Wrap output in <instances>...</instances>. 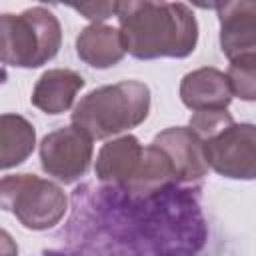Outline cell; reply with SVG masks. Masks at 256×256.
<instances>
[{
	"mask_svg": "<svg viewBox=\"0 0 256 256\" xmlns=\"http://www.w3.org/2000/svg\"><path fill=\"white\" fill-rule=\"evenodd\" d=\"M172 182H176V172L170 158L156 144H148L144 146V154L136 174L124 188L138 198H146L160 192Z\"/></svg>",
	"mask_w": 256,
	"mask_h": 256,
	"instance_id": "4fadbf2b",
	"label": "cell"
},
{
	"mask_svg": "<svg viewBox=\"0 0 256 256\" xmlns=\"http://www.w3.org/2000/svg\"><path fill=\"white\" fill-rule=\"evenodd\" d=\"M92 142L94 140L74 124L46 134L38 148L42 170L58 182H76L92 164Z\"/></svg>",
	"mask_w": 256,
	"mask_h": 256,
	"instance_id": "5b68a950",
	"label": "cell"
},
{
	"mask_svg": "<svg viewBox=\"0 0 256 256\" xmlns=\"http://www.w3.org/2000/svg\"><path fill=\"white\" fill-rule=\"evenodd\" d=\"M170 158L176 182H194L206 176L208 162L204 154V142L190 126H172L158 132L152 140Z\"/></svg>",
	"mask_w": 256,
	"mask_h": 256,
	"instance_id": "ba28073f",
	"label": "cell"
},
{
	"mask_svg": "<svg viewBox=\"0 0 256 256\" xmlns=\"http://www.w3.org/2000/svg\"><path fill=\"white\" fill-rule=\"evenodd\" d=\"M78 58L98 70L116 66L126 56V46L118 28L108 24H88L76 38Z\"/></svg>",
	"mask_w": 256,
	"mask_h": 256,
	"instance_id": "7c38bea8",
	"label": "cell"
},
{
	"mask_svg": "<svg viewBox=\"0 0 256 256\" xmlns=\"http://www.w3.org/2000/svg\"><path fill=\"white\" fill-rule=\"evenodd\" d=\"M220 22V48L228 60L256 56V2L214 4Z\"/></svg>",
	"mask_w": 256,
	"mask_h": 256,
	"instance_id": "52a82bcc",
	"label": "cell"
},
{
	"mask_svg": "<svg viewBox=\"0 0 256 256\" xmlns=\"http://www.w3.org/2000/svg\"><path fill=\"white\" fill-rule=\"evenodd\" d=\"M142 154H144V146L132 134H124L114 140H108L96 156V166H94L96 176L102 182L126 186L136 174Z\"/></svg>",
	"mask_w": 256,
	"mask_h": 256,
	"instance_id": "30bf717a",
	"label": "cell"
},
{
	"mask_svg": "<svg viewBox=\"0 0 256 256\" xmlns=\"http://www.w3.org/2000/svg\"><path fill=\"white\" fill-rule=\"evenodd\" d=\"M0 204L24 228L48 230L64 218L68 196L58 184L36 174H14L0 182Z\"/></svg>",
	"mask_w": 256,
	"mask_h": 256,
	"instance_id": "277c9868",
	"label": "cell"
},
{
	"mask_svg": "<svg viewBox=\"0 0 256 256\" xmlns=\"http://www.w3.org/2000/svg\"><path fill=\"white\" fill-rule=\"evenodd\" d=\"M226 76L236 98L256 102V56H240L230 60Z\"/></svg>",
	"mask_w": 256,
	"mask_h": 256,
	"instance_id": "9a60e30c",
	"label": "cell"
},
{
	"mask_svg": "<svg viewBox=\"0 0 256 256\" xmlns=\"http://www.w3.org/2000/svg\"><path fill=\"white\" fill-rule=\"evenodd\" d=\"M208 166L230 180H256V124L234 122L204 142Z\"/></svg>",
	"mask_w": 256,
	"mask_h": 256,
	"instance_id": "8992f818",
	"label": "cell"
},
{
	"mask_svg": "<svg viewBox=\"0 0 256 256\" xmlns=\"http://www.w3.org/2000/svg\"><path fill=\"white\" fill-rule=\"evenodd\" d=\"M234 94L228 76L212 66L188 72L180 82V100L192 112L226 110Z\"/></svg>",
	"mask_w": 256,
	"mask_h": 256,
	"instance_id": "9c48e42d",
	"label": "cell"
},
{
	"mask_svg": "<svg viewBox=\"0 0 256 256\" xmlns=\"http://www.w3.org/2000/svg\"><path fill=\"white\" fill-rule=\"evenodd\" d=\"M84 78L70 68L46 70L34 84L30 102L44 114H64L72 108L76 94L82 90Z\"/></svg>",
	"mask_w": 256,
	"mask_h": 256,
	"instance_id": "8fae6325",
	"label": "cell"
},
{
	"mask_svg": "<svg viewBox=\"0 0 256 256\" xmlns=\"http://www.w3.org/2000/svg\"><path fill=\"white\" fill-rule=\"evenodd\" d=\"M76 12H80L84 18L92 20V24H104L110 16H116V2H80L70 4Z\"/></svg>",
	"mask_w": 256,
	"mask_h": 256,
	"instance_id": "e0dca14e",
	"label": "cell"
},
{
	"mask_svg": "<svg viewBox=\"0 0 256 256\" xmlns=\"http://www.w3.org/2000/svg\"><path fill=\"white\" fill-rule=\"evenodd\" d=\"M148 112L150 88L140 80H122L80 98L72 112V124L92 140H106L140 126Z\"/></svg>",
	"mask_w": 256,
	"mask_h": 256,
	"instance_id": "7a4b0ae2",
	"label": "cell"
},
{
	"mask_svg": "<svg viewBox=\"0 0 256 256\" xmlns=\"http://www.w3.org/2000/svg\"><path fill=\"white\" fill-rule=\"evenodd\" d=\"M234 124V118L228 110H208V112H194L190 116V128L200 136L202 142L214 138L224 128Z\"/></svg>",
	"mask_w": 256,
	"mask_h": 256,
	"instance_id": "2e32d148",
	"label": "cell"
},
{
	"mask_svg": "<svg viewBox=\"0 0 256 256\" xmlns=\"http://www.w3.org/2000/svg\"><path fill=\"white\" fill-rule=\"evenodd\" d=\"M62 46V26L44 6L0 16V58L6 66L38 68L50 62Z\"/></svg>",
	"mask_w": 256,
	"mask_h": 256,
	"instance_id": "3957f363",
	"label": "cell"
},
{
	"mask_svg": "<svg viewBox=\"0 0 256 256\" xmlns=\"http://www.w3.org/2000/svg\"><path fill=\"white\" fill-rule=\"evenodd\" d=\"M0 256H18V248L6 230L0 232Z\"/></svg>",
	"mask_w": 256,
	"mask_h": 256,
	"instance_id": "ac0fdd59",
	"label": "cell"
},
{
	"mask_svg": "<svg viewBox=\"0 0 256 256\" xmlns=\"http://www.w3.org/2000/svg\"><path fill=\"white\" fill-rule=\"evenodd\" d=\"M36 146L34 126L20 114L0 116V166L10 170L22 164Z\"/></svg>",
	"mask_w": 256,
	"mask_h": 256,
	"instance_id": "5bb4252c",
	"label": "cell"
},
{
	"mask_svg": "<svg viewBox=\"0 0 256 256\" xmlns=\"http://www.w3.org/2000/svg\"><path fill=\"white\" fill-rule=\"evenodd\" d=\"M126 52L138 60L186 58L198 44V22L184 2H116Z\"/></svg>",
	"mask_w": 256,
	"mask_h": 256,
	"instance_id": "6da1fadb",
	"label": "cell"
}]
</instances>
